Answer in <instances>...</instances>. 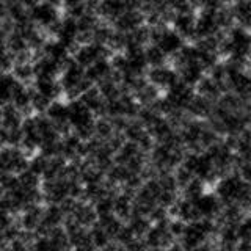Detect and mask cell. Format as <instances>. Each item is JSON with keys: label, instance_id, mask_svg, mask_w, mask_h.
<instances>
[{"label": "cell", "instance_id": "obj_1", "mask_svg": "<svg viewBox=\"0 0 251 251\" xmlns=\"http://www.w3.org/2000/svg\"><path fill=\"white\" fill-rule=\"evenodd\" d=\"M30 16H31V21H33L36 25L46 28L52 35H57L60 22H61L58 18L57 5H52L49 2L36 3L30 10Z\"/></svg>", "mask_w": 251, "mask_h": 251}, {"label": "cell", "instance_id": "obj_2", "mask_svg": "<svg viewBox=\"0 0 251 251\" xmlns=\"http://www.w3.org/2000/svg\"><path fill=\"white\" fill-rule=\"evenodd\" d=\"M27 152L18 146H5L0 148V173H19L28 168Z\"/></svg>", "mask_w": 251, "mask_h": 251}, {"label": "cell", "instance_id": "obj_3", "mask_svg": "<svg viewBox=\"0 0 251 251\" xmlns=\"http://www.w3.org/2000/svg\"><path fill=\"white\" fill-rule=\"evenodd\" d=\"M108 47L105 44L99 43H86L77 47V50L74 52V60L83 68L91 66L93 63H96L100 58L108 57Z\"/></svg>", "mask_w": 251, "mask_h": 251}, {"label": "cell", "instance_id": "obj_4", "mask_svg": "<svg viewBox=\"0 0 251 251\" xmlns=\"http://www.w3.org/2000/svg\"><path fill=\"white\" fill-rule=\"evenodd\" d=\"M148 80L151 82L154 86H157L159 90H170L173 85L180 80V77L177 74V71L175 68L168 66H152L148 73Z\"/></svg>", "mask_w": 251, "mask_h": 251}, {"label": "cell", "instance_id": "obj_5", "mask_svg": "<svg viewBox=\"0 0 251 251\" xmlns=\"http://www.w3.org/2000/svg\"><path fill=\"white\" fill-rule=\"evenodd\" d=\"M173 25L184 39H196V19L192 10L177 11L173 18Z\"/></svg>", "mask_w": 251, "mask_h": 251}, {"label": "cell", "instance_id": "obj_6", "mask_svg": "<svg viewBox=\"0 0 251 251\" xmlns=\"http://www.w3.org/2000/svg\"><path fill=\"white\" fill-rule=\"evenodd\" d=\"M33 69H35V78H55L60 73H63V66L57 60L43 53L33 63Z\"/></svg>", "mask_w": 251, "mask_h": 251}, {"label": "cell", "instance_id": "obj_7", "mask_svg": "<svg viewBox=\"0 0 251 251\" xmlns=\"http://www.w3.org/2000/svg\"><path fill=\"white\" fill-rule=\"evenodd\" d=\"M68 217H73L77 223H80L85 227L93 226L98 222V212L94 209V204L82 202V201H75L74 207Z\"/></svg>", "mask_w": 251, "mask_h": 251}, {"label": "cell", "instance_id": "obj_8", "mask_svg": "<svg viewBox=\"0 0 251 251\" xmlns=\"http://www.w3.org/2000/svg\"><path fill=\"white\" fill-rule=\"evenodd\" d=\"M22 83L24 82L18 80V78L14 77V74H8L6 71L5 73H0V107L11 104L16 90H18Z\"/></svg>", "mask_w": 251, "mask_h": 251}, {"label": "cell", "instance_id": "obj_9", "mask_svg": "<svg viewBox=\"0 0 251 251\" xmlns=\"http://www.w3.org/2000/svg\"><path fill=\"white\" fill-rule=\"evenodd\" d=\"M24 214L21 217V226L24 231H30L33 232L38 229V226L43 222V215H44V209L39 206V204H33V206H28L22 210Z\"/></svg>", "mask_w": 251, "mask_h": 251}, {"label": "cell", "instance_id": "obj_10", "mask_svg": "<svg viewBox=\"0 0 251 251\" xmlns=\"http://www.w3.org/2000/svg\"><path fill=\"white\" fill-rule=\"evenodd\" d=\"M85 71H86V77H88L93 83H99V82L104 80V78H107L113 74L112 63H110L107 58L98 60L96 63H93L91 66L85 68Z\"/></svg>", "mask_w": 251, "mask_h": 251}, {"label": "cell", "instance_id": "obj_11", "mask_svg": "<svg viewBox=\"0 0 251 251\" xmlns=\"http://www.w3.org/2000/svg\"><path fill=\"white\" fill-rule=\"evenodd\" d=\"M35 90L44 94L46 98L55 100L63 93V86L60 82L55 80V78H36Z\"/></svg>", "mask_w": 251, "mask_h": 251}, {"label": "cell", "instance_id": "obj_12", "mask_svg": "<svg viewBox=\"0 0 251 251\" xmlns=\"http://www.w3.org/2000/svg\"><path fill=\"white\" fill-rule=\"evenodd\" d=\"M2 126L6 129H18L22 126V116L21 110L14 107L13 104H6L2 107Z\"/></svg>", "mask_w": 251, "mask_h": 251}, {"label": "cell", "instance_id": "obj_13", "mask_svg": "<svg viewBox=\"0 0 251 251\" xmlns=\"http://www.w3.org/2000/svg\"><path fill=\"white\" fill-rule=\"evenodd\" d=\"M234 18L242 27L251 28V0H240L232 6Z\"/></svg>", "mask_w": 251, "mask_h": 251}, {"label": "cell", "instance_id": "obj_14", "mask_svg": "<svg viewBox=\"0 0 251 251\" xmlns=\"http://www.w3.org/2000/svg\"><path fill=\"white\" fill-rule=\"evenodd\" d=\"M11 104L14 107H18L21 112H25V110L31 108V90H27L22 83L19 88L16 90Z\"/></svg>", "mask_w": 251, "mask_h": 251}, {"label": "cell", "instance_id": "obj_15", "mask_svg": "<svg viewBox=\"0 0 251 251\" xmlns=\"http://www.w3.org/2000/svg\"><path fill=\"white\" fill-rule=\"evenodd\" d=\"M145 53H146V60L149 66H162L165 65V61L168 58V55L165 53L159 46L152 43L145 49Z\"/></svg>", "mask_w": 251, "mask_h": 251}, {"label": "cell", "instance_id": "obj_16", "mask_svg": "<svg viewBox=\"0 0 251 251\" xmlns=\"http://www.w3.org/2000/svg\"><path fill=\"white\" fill-rule=\"evenodd\" d=\"M13 74L14 77L21 82H28L31 77L35 75L33 65L30 61H22V63H14L13 65Z\"/></svg>", "mask_w": 251, "mask_h": 251}, {"label": "cell", "instance_id": "obj_17", "mask_svg": "<svg viewBox=\"0 0 251 251\" xmlns=\"http://www.w3.org/2000/svg\"><path fill=\"white\" fill-rule=\"evenodd\" d=\"M52 99L46 98L44 94H41L36 90H31V108L36 110L38 113H46V110L49 108Z\"/></svg>", "mask_w": 251, "mask_h": 251}, {"label": "cell", "instance_id": "obj_18", "mask_svg": "<svg viewBox=\"0 0 251 251\" xmlns=\"http://www.w3.org/2000/svg\"><path fill=\"white\" fill-rule=\"evenodd\" d=\"M18 177H19V185L24 188H38L39 185V176L30 168L21 171Z\"/></svg>", "mask_w": 251, "mask_h": 251}, {"label": "cell", "instance_id": "obj_19", "mask_svg": "<svg viewBox=\"0 0 251 251\" xmlns=\"http://www.w3.org/2000/svg\"><path fill=\"white\" fill-rule=\"evenodd\" d=\"M49 159H50V157H46L43 154L35 155L33 159L30 160L28 168L33 171V173H36L38 176H43L44 171L47 170V165H49Z\"/></svg>", "mask_w": 251, "mask_h": 251}, {"label": "cell", "instance_id": "obj_20", "mask_svg": "<svg viewBox=\"0 0 251 251\" xmlns=\"http://www.w3.org/2000/svg\"><path fill=\"white\" fill-rule=\"evenodd\" d=\"M0 184L5 192H14L19 187V177L14 176V173H0Z\"/></svg>", "mask_w": 251, "mask_h": 251}, {"label": "cell", "instance_id": "obj_21", "mask_svg": "<svg viewBox=\"0 0 251 251\" xmlns=\"http://www.w3.org/2000/svg\"><path fill=\"white\" fill-rule=\"evenodd\" d=\"M8 226H11V217L8 212L0 209V232H3Z\"/></svg>", "mask_w": 251, "mask_h": 251}, {"label": "cell", "instance_id": "obj_22", "mask_svg": "<svg viewBox=\"0 0 251 251\" xmlns=\"http://www.w3.org/2000/svg\"><path fill=\"white\" fill-rule=\"evenodd\" d=\"M46 2H49L52 5H60L61 2H65V0H46Z\"/></svg>", "mask_w": 251, "mask_h": 251}, {"label": "cell", "instance_id": "obj_23", "mask_svg": "<svg viewBox=\"0 0 251 251\" xmlns=\"http://www.w3.org/2000/svg\"><path fill=\"white\" fill-rule=\"evenodd\" d=\"M3 195H5V188L2 187V184H0V198H2Z\"/></svg>", "mask_w": 251, "mask_h": 251}]
</instances>
